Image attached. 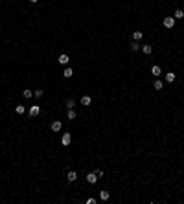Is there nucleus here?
Instances as JSON below:
<instances>
[{
    "instance_id": "f257e3e1",
    "label": "nucleus",
    "mask_w": 184,
    "mask_h": 204,
    "mask_svg": "<svg viewBox=\"0 0 184 204\" xmlns=\"http://www.w3.org/2000/svg\"><path fill=\"white\" fill-rule=\"evenodd\" d=\"M70 142H72V136H70V132H63V136H61V143L66 147V145H70Z\"/></svg>"
},
{
    "instance_id": "f03ea898",
    "label": "nucleus",
    "mask_w": 184,
    "mask_h": 204,
    "mask_svg": "<svg viewBox=\"0 0 184 204\" xmlns=\"http://www.w3.org/2000/svg\"><path fill=\"white\" fill-rule=\"evenodd\" d=\"M162 24H164V28H173V26H175V18H173V17H166Z\"/></svg>"
},
{
    "instance_id": "7ed1b4c3",
    "label": "nucleus",
    "mask_w": 184,
    "mask_h": 204,
    "mask_svg": "<svg viewBox=\"0 0 184 204\" xmlns=\"http://www.w3.org/2000/svg\"><path fill=\"white\" fill-rule=\"evenodd\" d=\"M68 61H70V57H68L66 53H61V55H59V59H57V63H59V64H68Z\"/></svg>"
},
{
    "instance_id": "20e7f679",
    "label": "nucleus",
    "mask_w": 184,
    "mask_h": 204,
    "mask_svg": "<svg viewBox=\"0 0 184 204\" xmlns=\"http://www.w3.org/2000/svg\"><path fill=\"white\" fill-rule=\"evenodd\" d=\"M90 103H92V98L90 96H83L81 98V105L83 107H90Z\"/></svg>"
},
{
    "instance_id": "39448f33",
    "label": "nucleus",
    "mask_w": 184,
    "mask_h": 204,
    "mask_svg": "<svg viewBox=\"0 0 184 204\" xmlns=\"http://www.w3.org/2000/svg\"><path fill=\"white\" fill-rule=\"evenodd\" d=\"M87 182H88V184H96V182H98L96 173H88V175H87Z\"/></svg>"
},
{
    "instance_id": "423d86ee",
    "label": "nucleus",
    "mask_w": 184,
    "mask_h": 204,
    "mask_svg": "<svg viewBox=\"0 0 184 204\" xmlns=\"http://www.w3.org/2000/svg\"><path fill=\"white\" fill-rule=\"evenodd\" d=\"M142 37H144V33L140 31V30H136V31H133V41H142Z\"/></svg>"
},
{
    "instance_id": "0eeeda50",
    "label": "nucleus",
    "mask_w": 184,
    "mask_h": 204,
    "mask_svg": "<svg viewBox=\"0 0 184 204\" xmlns=\"http://www.w3.org/2000/svg\"><path fill=\"white\" fill-rule=\"evenodd\" d=\"M61 129H63V123L61 122H53L52 123V131H53V132H59Z\"/></svg>"
},
{
    "instance_id": "6e6552de",
    "label": "nucleus",
    "mask_w": 184,
    "mask_h": 204,
    "mask_svg": "<svg viewBox=\"0 0 184 204\" xmlns=\"http://www.w3.org/2000/svg\"><path fill=\"white\" fill-rule=\"evenodd\" d=\"M66 178H68V182H75V180H77V173H75V171H68Z\"/></svg>"
},
{
    "instance_id": "1a4fd4ad",
    "label": "nucleus",
    "mask_w": 184,
    "mask_h": 204,
    "mask_svg": "<svg viewBox=\"0 0 184 204\" xmlns=\"http://www.w3.org/2000/svg\"><path fill=\"white\" fill-rule=\"evenodd\" d=\"M151 74H153V76H155V77H158V76H160V74H162V70H160V66H156V64H155V66H153V68H151Z\"/></svg>"
},
{
    "instance_id": "9d476101",
    "label": "nucleus",
    "mask_w": 184,
    "mask_h": 204,
    "mask_svg": "<svg viewBox=\"0 0 184 204\" xmlns=\"http://www.w3.org/2000/svg\"><path fill=\"white\" fill-rule=\"evenodd\" d=\"M74 76V70L72 68H65V72H63V77H66V79H70Z\"/></svg>"
},
{
    "instance_id": "9b49d317",
    "label": "nucleus",
    "mask_w": 184,
    "mask_h": 204,
    "mask_svg": "<svg viewBox=\"0 0 184 204\" xmlns=\"http://www.w3.org/2000/svg\"><path fill=\"white\" fill-rule=\"evenodd\" d=\"M65 105H66V109H74V107H75V99H72V98H68V99L65 101Z\"/></svg>"
},
{
    "instance_id": "f8f14e48",
    "label": "nucleus",
    "mask_w": 184,
    "mask_h": 204,
    "mask_svg": "<svg viewBox=\"0 0 184 204\" xmlns=\"http://www.w3.org/2000/svg\"><path fill=\"white\" fill-rule=\"evenodd\" d=\"M39 112H41V109H39V107H37V105H33V107H32V109H30V116H32V118H33V116H37V114H39Z\"/></svg>"
},
{
    "instance_id": "ddd939ff",
    "label": "nucleus",
    "mask_w": 184,
    "mask_h": 204,
    "mask_svg": "<svg viewBox=\"0 0 184 204\" xmlns=\"http://www.w3.org/2000/svg\"><path fill=\"white\" fill-rule=\"evenodd\" d=\"M15 112H17L19 116H22V114L26 112V109H24V105H17V107H15Z\"/></svg>"
},
{
    "instance_id": "4468645a",
    "label": "nucleus",
    "mask_w": 184,
    "mask_h": 204,
    "mask_svg": "<svg viewBox=\"0 0 184 204\" xmlns=\"http://www.w3.org/2000/svg\"><path fill=\"white\" fill-rule=\"evenodd\" d=\"M109 197H110V193L107 191V189H103V191H100V199H101V201H107Z\"/></svg>"
},
{
    "instance_id": "2eb2a0df",
    "label": "nucleus",
    "mask_w": 184,
    "mask_h": 204,
    "mask_svg": "<svg viewBox=\"0 0 184 204\" xmlns=\"http://www.w3.org/2000/svg\"><path fill=\"white\" fill-rule=\"evenodd\" d=\"M162 86H164V83L160 81V79H156V81L153 83V88H155V90H162Z\"/></svg>"
},
{
    "instance_id": "dca6fc26",
    "label": "nucleus",
    "mask_w": 184,
    "mask_h": 204,
    "mask_svg": "<svg viewBox=\"0 0 184 204\" xmlns=\"http://www.w3.org/2000/svg\"><path fill=\"white\" fill-rule=\"evenodd\" d=\"M142 50H144V53H146V55H149V53L153 52V46H151V44H144V46H142Z\"/></svg>"
},
{
    "instance_id": "f3484780",
    "label": "nucleus",
    "mask_w": 184,
    "mask_h": 204,
    "mask_svg": "<svg viewBox=\"0 0 184 204\" xmlns=\"http://www.w3.org/2000/svg\"><path fill=\"white\" fill-rule=\"evenodd\" d=\"M182 17H184V11H182V9H175L173 18H182Z\"/></svg>"
},
{
    "instance_id": "a211bd4d",
    "label": "nucleus",
    "mask_w": 184,
    "mask_h": 204,
    "mask_svg": "<svg viewBox=\"0 0 184 204\" xmlns=\"http://www.w3.org/2000/svg\"><path fill=\"white\" fill-rule=\"evenodd\" d=\"M166 81L173 83V81H175V74H173V72H168V74H166Z\"/></svg>"
},
{
    "instance_id": "6ab92c4d",
    "label": "nucleus",
    "mask_w": 184,
    "mask_h": 204,
    "mask_svg": "<svg viewBox=\"0 0 184 204\" xmlns=\"http://www.w3.org/2000/svg\"><path fill=\"white\" fill-rule=\"evenodd\" d=\"M22 96H24V98H26V99H30V98H32V96H33V90H30V88H26V90H24V92H22Z\"/></svg>"
},
{
    "instance_id": "aec40b11",
    "label": "nucleus",
    "mask_w": 184,
    "mask_h": 204,
    "mask_svg": "<svg viewBox=\"0 0 184 204\" xmlns=\"http://www.w3.org/2000/svg\"><path fill=\"white\" fill-rule=\"evenodd\" d=\"M66 118H68V120H75V112H74V109H68V112H66Z\"/></svg>"
},
{
    "instance_id": "412c9836",
    "label": "nucleus",
    "mask_w": 184,
    "mask_h": 204,
    "mask_svg": "<svg viewBox=\"0 0 184 204\" xmlns=\"http://www.w3.org/2000/svg\"><path fill=\"white\" fill-rule=\"evenodd\" d=\"M129 48H131V52H138V48H140V44H138V42L134 41V42H131V46H129Z\"/></svg>"
},
{
    "instance_id": "4be33fe9",
    "label": "nucleus",
    "mask_w": 184,
    "mask_h": 204,
    "mask_svg": "<svg viewBox=\"0 0 184 204\" xmlns=\"http://www.w3.org/2000/svg\"><path fill=\"white\" fill-rule=\"evenodd\" d=\"M33 94H35V98H42V96H44V90H42V88H37Z\"/></svg>"
},
{
    "instance_id": "5701e85b",
    "label": "nucleus",
    "mask_w": 184,
    "mask_h": 204,
    "mask_svg": "<svg viewBox=\"0 0 184 204\" xmlns=\"http://www.w3.org/2000/svg\"><path fill=\"white\" fill-rule=\"evenodd\" d=\"M94 173H96V177H98V178H101V177H103V169H96Z\"/></svg>"
},
{
    "instance_id": "b1692460",
    "label": "nucleus",
    "mask_w": 184,
    "mask_h": 204,
    "mask_svg": "<svg viewBox=\"0 0 184 204\" xmlns=\"http://www.w3.org/2000/svg\"><path fill=\"white\" fill-rule=\"evenodd\" d=\"M87 204H96V199H92V197H90V199H87Z\"/></svg>"
},
{
    "instance_id": "393cba45",
    "label": "nucleus",
    "mask_w": 184,
    "mask_h": 204,
    "mask_svg": "<svg viewBox=\"0 0 184 204\" xmlns=\"http://www.w3.org/2000/svg\"><path fill=\"white\" fill-rule=\"evenodd\" d=\"M30 2H32V4H37V2H39V0H30Z\"/></svg>"
}]
</instances>
